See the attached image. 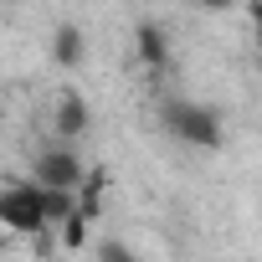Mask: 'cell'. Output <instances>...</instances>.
<instances>
[{
	"label": "cell",
	"mask_w": 262,
	"mask_h": 262,
	"mask_svg": "<svg viewBox=\"0 0 262 262\" xmlns=\"http://www.w3.org/2000/svg\"><path fill=\"white\" fill-rule=\"evenodd\" d=\"M160 123L170 128V139L190 144V149H216L221 144V118L190 98H165L160 103Z\"/></svg>",
	"instance_id": "1"
},
{
	"label": "cell",
	"mask_w": 262,
	"mask_h": 262,
	"mask_svg": "<svg viewBox=\"0 0 262 262\" xmlns=\"http://www.w3.org/2000/svg\"><path fill=\"white\" fill-rule=\"evenodd\" d=\"M0 226L16 231V236H36L52 226L47 216V190L36 180H11V185H0Z\"/></svg>",
	"instance_id": "2"
},
{
	"label": "cell",
	"mask_w": 262,
	"mask_h": 262,
	"mask_svg": "<svg viewBox=\"0 0 262 262\" xmlns=\"http://www.w3.org/2000/svg\"><path fill=\"white\" fill-rule=\"evenodd\" d=\"M31 180H41V185H57V190H77V185L88 180V165L77 160L72 139H62V144H52V149H41V155H36V165H31Z\"/></svg>",
	"instance_id": "3"
},
{
	"label": "cell",
	"mask_w": 262,
	"mask_h": 262,
	"mask_svg": "<svg viewBox=\"0 0 262 262\" xmlns=\"http://www.w3.org/2000/svg\"><path fill=\"white\" fill-rule=\"evenodd\" d=\"M52 123H57V139H82L88 134V123H93V113H88V98L82 93H57V113H52Z\"/></svg>",
	"instance_id": "4"
},
{
	"label": "cell",
	"mask_w": 262,
	"mask_h": 262,
	"mask_svg": "<svg viewBox=\"0 0 262 262\" xmlns=\"http://www.w3.org/2000/svg\"><path fill=\"white\" fill-rule=\"evenodd\" d=\"M52 62L57 67H82L88 62V36H82V26H57L52 31Z\"/></svg>",
	"instance_id": "5"
},
{
	"label": "cell",
	"mask_w": 262,
	"mask_h": 262,
	"mask_svg": "<svg viewBox=\"0 0 262 262\" xmlns=\"http://www.w3.org/2000/svg\"><path fill=\"white\" fill-rule=\"evenodd\" d=\"M134 57H139L144 67H165V62H170V36L144 21V26L134 31Z\"/></svg>",
	"instance_id": "6"
},
{
	"label": "cell",
	"mask_w": 262,
	"mask_h": 262,
	"mask_svg": "<svg viewBox=\"0 0 262 262\" xmlns=\"http://www.w3.org/2000/svg\"><path fill=\"white\" fill-rule=\"evenodd\" d=\"M103 257H118V262H123V257H134V252H128L123 242H103Z\"/></svg>",
	"instance_id": "7"
},
{
	"label": "cell",
	"mask_w": 262,
	"mask_h": 262,
	"mask_svg": "<svg viewBox=\"0 0 262 262\" xmlns=\"http://www.w3.org/2000/svg\"><path fill=\"white\" fill-rule=\"evenodd\" d=\"M195 6H201V11H231L236 0H195Z\"/></svg>",
	"instance_id": "8"
},
{
	"label": "cell",
	"mask_w": 262,
	"mask_h": 262,
	"mask_svg": "<svg viewBox=\"0 0 262 262\" xmlns=\"http://www.w3.org/2000/svg\"><path fill=\"white\" fill-rule=\"evenodd\" d=\"M257 47H262V26H257Z\"/></svg>",
	"instance_id": "9"
}]
</instances>
